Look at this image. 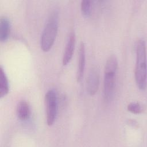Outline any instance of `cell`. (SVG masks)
<instances>
[{
  "instance_id": "cell-1",
  "label": "cell",
  "mask_w": 147,
  "mask_h": 147,
  "mask_svg": "<svg viewBox=\"0 0 147 147\" xmlns=\"http://www.w3.org/2000/svg\"><path fill=\"white\" fill-rule=\"evenodd\" d=\"M118 60L115 56L111 55L107 59L104 70L103 98L105 102H110L114 94Z\"/></svg>"
},
{
  "instance_id": "cell-2",
  "label": "cell",
  "mask_w": 147,
  "mask_h": 147,
  "mask_svg": "<svg viewBox=\"0 0 147 147\" xmlns=\"http://www.w3.org/2000/svg\"><path fill=\"white\" fill-rule=\"evenodd\" d=\"M134 77L138 88L145 90L146 86V45L143 39H140L137 42Z\"/></svg>"
},
{
  "instance_id": "cell-3",
  "label": "cell",
  "mask_w": 147,
  "mask_h": 147,
  "mask_svg": "<svg viewBox=\"0 0 147 147\" xmlns=\"http://www.w3.org/2000/svg\"><path fill=\"white\" fill-rule=\"evenodd\" d=\"M58 31V16L55 11L50 14L42 31L40 47L44 52L49 51L53 46Z\"/></svg>"
},
{
  "instance_id": "cell-4",
  "label": "cell",
  "mask_w": 147,
  "mask_h": 147,
  "mask_svg": "<svg viewBox=\"0 0 147 147\" xmlns=\"http://www.w3.org/2000/svg\"><path fill=\"white\" fill-rule=\"evenodd\" d=\"M46 105L47 123L48 125L51 126L54 123L57 110V100L56 94L52 90H48L45 96Z\"/></svg>"
},
{
  "instance_id": "cell-5",
  "label": "cell",
  "mask_w": 147,
  "mask_h": 147,
  "mask_svg": "<svg viewBox=\"0 0 147 147\" xmlns=\"http://www.w3.org/2000/svg\"><path fill=\"white\" fill-rule=\"evenodd\" d=\"M99 72L96 67H92L89 71L86 81L87 91L90 95H95L99 88Z\"/></svg>"
},
{
  "instance_id": "cell-6",
  "label": "cell",
  "mask_w": 147,
  "mask_h": 147,
  "mask_svg": "<svg viewBox=\"0 0 147 147\" xmlns=\"http://www.w3.org/2000/svg\"><path fill=\"white\" fill-rule=\"evenodd\" d=\"M86 63V51L85 45L83 42H81L79 45L78 52V63L76 72V79L80 82L83 77Z\"/></svg>"
},
{
  "instance_id": "cell-7",
  "label": "cell",
  "mask_w": 147,
  "mask_h": 147,
  "mask_svg": "<svg viewBox=\"0 0 147 147\" xmlns=\"http://www.w3.org/2000/svg\"><path fill=\"white\" fill-rule=\"evenodd\" d=\"M75 45V34L74 32H72L68 37L64 52L63 56V64L64 65H67L71 61L73 53L74 52Z\"/></svg>"
},
{
  "instance_id": "cell-8",
  "label": "cell",
  "mask_w": 147,
  "mask_h": 147,
  "mask_svg": "<svg viewBox=\"0 0 147 147\" xmlns=\"http://www.w3.org/2000/svg\"><path fill=\"white\" fill-rule=\"evenodd\" d=\"M16 113L18 118L22 121L28 119L30 115V109L26 100L20 101L17 106Z\"/></svg>"
},
{
  "instance_id": "cell-9",
  "label": "cell",
  "mask_w": 147,
  "mask_h": 147,
  "mask_svg": "<svg viewBox=\"0 0 147 147\" xmlns=\"http://www.w3.org/2000/svg\"><path fill=\"white\" fill-rule=\"evenodd\" d=\"M10 30V21L6 17H1L0 19V40L5 41L9 37Z\"/></svg>"
},
{
  "instance_id": "cell-10",
  "label": "cell",
  "mask_w": 147,
  "mask_h": 147,
  "mask_svg": "<svg viewBox=\"0 0 147 147\" xmlns=\"http://www.w3.org/2000/svg\"><path fill=\"white\" fill-rule=\"evenodd\" d=\"M0 78V97L2 98L9 92V85L7 78L2 67H1Z\"/></svg>"
},
{
  "instance_id": "cell-11",
  "label": "cell",
  "mask_w": 147,
  "mask_h": 147,
  "mask_svg": "<svg viewBox=\"0 0 147 147\" xmlns=\"http://www.w3.org/2000/svg\"><path fill=\"white\" fill-rule=\"evenodd\" d=\"M91 7V1L88 0L82 1L80 3V9L82 14L86 16L90 14Z\"/></svg>"
},
{
  "instance_id": "cell-12",
  "label": "cell",
  "mask_w": 147,
  "mask_h": 147,
  "mask_svg": "<svg viewBox=\"0 0 147 147\" xmlns=\"http://www.w3.org/2000/svg\"><path fill=\"white\" fill-rule=\"evenodd\" d=\"M127 109L129 111L136 114L142 113L143 110V109L142 108L141 105L137 102L130 103L127 106Z\"/></svg>"
}]
</instances>
